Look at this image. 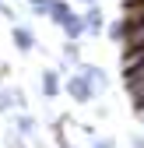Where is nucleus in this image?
Wrapping results in <instances>:
<instances>
[{
	"instance_id": "nucleus-11",
	"label": "nucleus",
	"mask_w": 144,
	"mask_h": 148,
	"mask_svg": "<svg viewBox=\"0 0 144 148\" xmlns=\"http://www.w3.org/2000/svg\"><path fill=\"white\" fill-rule=\"evenodd\" d=\"M7 145H11V148H25V141H21V138H7Z\"/></svg>"
},
{
	"instance_id": "nucleus-15",
	"label": "nucleus",
	"mask_w": 144,
	"mask_h": 148,
	"mask_svg": "<svg viewBox=\"0 0 144 148\" xmlns=\"http://www.w3.org/2000/svg\"><path fill=\"white\" fill-rule=\"evenodd\" d=\"M81 4H95V0H81Z\"/></svg>"
},
{
	"instance_id": "nucleus-2",
	"label": "nucleus",
	"mask_w": 144,
	"mask_h": 148,
	"mask_svg": "<svg viewBox=\"0 0 144 148\" xmlns=\"http://www.w3.org/2000/svg\"><path fill=\"white\" fill-rule=\"evenodd\" d=\"M63 92H67V95L70 99H74V102H95V92H92V85H88L84 78H81V74L74 71V74H67V81H63Z\"/></svg>"
},
{
	"instance_id": "nucleus-5",
	"label": "nucleus",
	"mask_w": 144,
	"mask_h": 148,
	"mask_svg": "<svg viewBox=\"0 0 144 148\" xmlns=\"http://www.w3.org/2000/svg\"><path fill=\"white\" fill-rule=\"evenodd\" d=\"M11 35H14V46L21 49V53H32L35 49V32L28 25H11Z\"/></svg>"
},
{
	"instance_id": "nucleus-10",
	"label": "nucleus",
	"mask_w": 144,
	"mask_h": 148,
	"mask_svg": "<svg viewBox=\"0 0 144 148\" xmlns=\"http://www.w3.org/2000/svg\"><path fill=\"white\" fill-rule=\"evenodd\" d=\"M14 106V95H11V88H0V109H11Z\"/></svg>"
},
{
	"instance_id": "nucleus-3",
	"label": "nucleus",
	"mask_w": 144,
	"mask_h": 148,
	"mask_svg": "<svg viewBox=\"0 0 144 148\" xmlns=\"http://www.w3.org/2000/svg\"><path fill=\"white\" fill-rule=\"evenodd\" d=\"M81 18H84V32H88V35L105 32V14H102V7H98V4H88V11H84Z\"/></svg>"
},
{
	"instance_id": "nucleus-4",
	"label": "nucleus",
	"mask_w": 144,
	"mask_h": 148,
	"mask_svg": "<svg viewBox=\"0 0 144 148\" xmlns=\"http://www.w3.org/2000/svg\"><path fill=\"white\" fill-rule=\"evenodd\" d=\"M39 88H42V95H46V99H56L60 92H63L60 71H42V78H39Z\"/></svg>"
},
{
	"instance_id": "nucleus-14",
	"label": "nucleus",
	"mask_w": 144,
	"mask_h": 148,
	"mask_svg": "<svg viewBox=\"0 0 144 148\" xmlns=\"http://www.w3.org/2000/svg\"><path fill=\"white\" fill-rule=\"evenodd\" d=\"M134 148H144V134H141V138H134Z\"/></svg>"
},
{
	"instance_id": "nucleus-8",
	"label": "nucleus",
	"mask_w": 144,
	"mask_h": 148,
	"mask_svg": "<svg viewBox=\"0 0 144 148\" xmlns=\"http://www.w3.org/2000/svg\"><path fill=\"white\" fill-rule=\"evenodd\" d=\"M105 32H109V39H113V42H123V39H127V18H113Z\"/></svg>"
},
{
	"instance_id": "nucleus-6",
	"label": "nucleus",
	"mask_w": 144,
	"mask_h": 148,
	"mask_svg": "<svg viewBox=\"0 0 144 148\" xmlns=\"http://www.w3.org/2000/svg\"><path fill=\"white\" fill-rule=\"evenodd\" d=\"M70 14H74V11H70V4H67V0H49V21L56 25V28L67 21Z\"/></svg>"
},
{
	"instance_id": "nucleus-7",
	"label": "nucleus",
	"mask_w": 144,
	"mask_h": 148,
	"mask_svg": "<svg viewBox=\"0 0 144 148\" xmlns=\"http://www.w3.org/2000/svg\"><path fill=\"white\" fill-rule=\"evenodd\" d=\"M60 28H63L67 39H81V35H88V32H84V18H81V14H70Z\"/></svg>"
},
{
	"instance_id": "nucleus-12",
	"label": "nucleus",
	"mask_w": 144,
	"mask_h": 148,
	"mask_svg": "<svg viewBox=\"0 0 144 148\" xmlns=\"http://www.w3.org/2000/svg\"><path fill=\"white\" fill-rule=\"evenodd\" d=\"M95 148H113V141H109V138H98V141H95Z\"/></svg>"
},
{
	"instance_id": "nucleus-16",
	"label": "nucleus",
	"mask_w": 144,
	"mask_h": 148,
	"mask_svg": "<svg viewBox=\"0 0 144 148\" xmlns=\"http://www.w3.org/2000/svg\"><path fill=\"white\" fill-rule=\"evenodd\" d=\"M88 148H95V145H88Z\"/></svg>"
},
{
	"instance_id": "nucleus-13",
	"label": "nucleus",
	"mask_w": 144,
	"mask_h": 148,
	"mask_svg": "<svg viewBox=\"0 0 144 148\" xmlns=\"http://www.w3.org/2000/svg\"><path fill=\"white\" fill-rule=\"evenodd\" d=\"M0 14H4V18H14V14L7 11V4H4V0H0Z\"/></svg>"
},
{
	"instance_id": "nucleus-1",
	"label": "nucleus",
	"mask_w": 144,
	"mask_h": 148,
	"mask_svg": "<svg viewBox=\"0 0 144 148\" xmlns=\"http://www.w3.org/2000/svg\"><path fill=\"white\" fill-rule=\"evenodd\" d=\"M74 71L81 74L88 85H92V92H95V95H105V92H109V74H105L102 67H95V64H84V60H81Z\"/></svg>"
},
{
	"instance_id": "nucleus-9",
	"label": "nucleus",
	"mask_w": 144,
	"mask_h": 148,
	"mask_svg": "<svg viewBox=\"0 0 144 148\" xmlns=\"http://www.w3.org/2000/svg\"><path fill=\"white\" fill-rule=\"evenodd\" d=\"M18 134H25V138L35 134V120H32L28 113H18Z\"/></svg>"
}]
</instances>
